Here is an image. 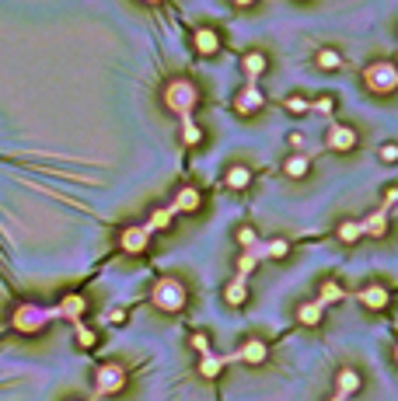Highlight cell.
<instances>
[{"label":"cell","mask_w":398,"mask_h":401,"mask_svg":"<svg viewBox=\"0 0 398 401\" xmlns=\"http://www.w3.org/2000/svg\"><path fill=\"white\" fill-rule=\"evenodd\" d=\"M49 321H60V311H56V304H52V307H42V304H35V300H21V304L14 307V314H11V328L21 331V335H39V331H46Z\"/></svg>","instance_id":"cell-1"},{"label":"cell","mask_w":398,"mask_h":401,"mask_svg":"<svg viewBox=\"0 0 398 401\" xmlns=\"http://www.w3.org/2000/svg\"><path fill=\"white\" fill-rule=\"evenodd\" d=\"M186 300H189L186 282L175 279V276H161V279L150 286V304H154L157 311H164V314H179V311H186Z\"/></svg>","instance_id":"cell-2"},{"label":"cell","mask_w":398,"mask_h":401,"mask_svg":"<svg viewBox=\"0 0 398 401\" xmlns=\"http://www.w3.org/2000/svg\"><path fill=\"white\" fill-rule=\"evenodd\" d=\"M196 105H199V88L192 81L175 77L172 84L164 88V108L172 112V116L186 119V116H192V112H196Z\"/></svg>","instance_id":"cell-3"},{"label":"cell","mask_w":398,"mask_h":401,"mask_svg":"<svg viewBox=\"0 0 398 401\" xmlns=\"http://www.w3.org/2000/svg\"><path fill=\"white\" fill-rule=\"evenodd\" d=\"M364 84L370 94H391L398 88V67L388 63V60H377L364 70Z\"/></svg>","instance_id":"cell-4"},{"label":"cell","mask_w":398,"mask_h":401,"mask_svg":"<svg viewBox=\"0 0 398 401\" xmlns=\"http://www.w3.org/2000/svg\"><path fill=\"white\" fill-rule=\"evenodd\" d=\"M123 387H126V370H123L119 363H101V367L94 370V391H98L101 398L123 394Z\"/></svg>","instance_id":"cell-5"},{"label":"cell","mask_w":398,"mask_h":401,"mask_svg":"<svg viewBox=\"0 0 398 401\" xmlns=\"http://www.w3.org/2000/svg\"><path fill=\"white\" fill-rule=\"evenodd\" d=\"M325 143H328V150H335V154H353L357 143H360V133H357L353 126H346V123H332L328 133H325Z\"/></svg>","instance_id":"cell-6"},{"label":"cell","mask_w":398,"mask_h":401,"mask_svg":"<svg viewBox=\"0 0 398 401\" xmlns=\"http://www.w3.org/2000/svg\"><path fill=\"white\" fill-rule=\"evenodd\" d=\"M150 227L147 223H133V227H126V231L119 234V248L126 251V255H143L147 251V245H150Z\"/></svg>","instance_id":"cell-7"},{"label":"cell","mask_w":398,"mask_h":401,"mask_svg":"<svg viewBox=\"0 0 398 401\" xmlns=\"http://www.w3.org/2000/svg\"><path fill=\"white\" fill-rule=\"evenodd\" d=\"M262 105H266V94L259 91L255 81H248V84L235 94V112H238V116H255Z\"/></svg>","instance_id":"cell-8"},{"label":"cell","mask_w":398,"mask_h":401,"mask_svg":"<svg viewBox=\"0 0 398 401\" xmlns=\"http://www.w3.org/2000/svg\"><path fill=\"white\" fill-rule=\"evenodd\" d=\"M357 300H360L367 311H384L388 300H391V290H388V286H381V282H374V286H364V290L357 294Z\"/></svg>","instance_id":"cell-9"},{"label":"cell","mask_w":398,"mask_h":401,"mask_svg":"<svg viewBox=\"0 0 398 401\" xmlns=\"http://www.w3.org/2000/svg\"><path fill=\"white\" fill-rule=\"evenodd\" d=\"M235 360H241V363H248V367H262V363L269 360V349H266V342H259V338H248L245 346L235 353Z\"/></svg>","instance_id":"cell-10"},{"label":"cell","mask_w":398,"mask_h":401,"mask_svg":"<svg viewBox=\"0 0 398 401\" xmlns=\"http://www.w3.org/2000/svg\"><path fill=\"white\" fill-rule=\"evenodd\" d=\"M199 206H203V192L192 189V185H182L179 196H175V203H172V213H175V216H179V213H196Z\"/></svg>","instance_id":"cell-11"},{"label":"cell","mask_w":398,"mask_h":401,"mask_svg":"<svg viewBox=\"0 0 398 401\" xmlns=\"http://www.w3.org/2000/svg\"><path fill=\"white\" fill-rule=\"evenodd\" d=\"M360 387H364V380H360L357 370L346 367V370H339V373H335V394H339V398H353Z\"/></svg>","instance_id":"cell-12"},{"label":"cell","mask_w":398,"mask_h":401,"mask_svg":"<svg viewBox=\"0 0 398 401\" xmlns=\"http://www.w3.org/2000/svg\"><path fill=\"white\" fill-rule=\"evenodd\" d=\"M56 311H60V321H81V314L88 311V300L81 294H70V297H63L60 304H56Z\"/></svg>","instance_id":"cell-13"},{"label":"cell","mask_w":398,"mask_h":401,"mask_svg":"<svg viewBox=\"0 0 398 401\" xmlns=\"http://www.w3.org/2000/svg\"><path fill=\"white\" fill-rule=\"evenodd\" d=\"M223 300L231 304V307H241L245 300H248V276H235L231 282H227V290H223Z\"/></svg>","instance_id":"cell-14"},{"label":"cell","mask_w":398,"mask_h":401,"mask_svg":"<svg viewBox=\"0 0 398 401\" xmlns=\"http://www.w3.org/2000/svg\"><path fill=\"white\" fill-rule=\"evenodd\" d=\"M227 360H235V356H217V353L206 349V353L199 356V377H203V380H217Z\"/></svg>","instance_id":"cell-15"},{"label":"cell","mask_w":398,"mask_h":401,"mask_svg":"<svg viewBox=\"0 0 398 401\" xmlns=\"http://www.w3.org/2000/svg\"><path fill=\"white\" fill-rule=\"evenodd\" d=\"M192 42H196V52L199 56H217L220 52V35L213 28H196Z\"/></svg>","instance_id":"cell-16"},{"label":"cell","mask_w":398,"mask_h":401,"mask_svg":"<svg viewBox=\"0 0 398 401\" xmlns=\"http://www.w3.org/2000/svg\"><path fill=\"white\" fill-rule=\"evenodd\" d=\"M223 185H227V189H235V192L248 189V185H252V167H245V164H231V167H227V175H223Z\"/></svg>","instance_id":"cell-17"},{"label":"cell","mask_w":398,"mask_h":401,"mask_svg":"<svg viewBox=\"0 0 398 401\" xmlns=\"http://www.w3.org/2000/svg\"><path fill=\"white\" fill-rule=\"evenodd\" d=\"M360 231L370 234V238H384V234H388V209L381 206V209H374L367 220H360Z\"/></svg>","instance_id":"cell-18"},{"label":"cell","mask_w":398,"mask_h":401,"mask_svg":"<svg viewBox=\"0 0 398 401\" xmlns=\"http://www.w3.org/2000/svg\"><path fill=\"white\" fill-rule=\"evenodd\" d=\"M308 171H311V161H308L304 154H294V157H287V161H283V175H287V178H294V182L308 178Z\"/></svg>","instance_id":"cell-19"},{"label":"cell","mask_w":398,"mask_h":401,"mask_svg":"<svg viewBox=\"0 0 398 401\" xmlns=\"http://www.w3.org/2000/svg\"><path fill=\"white\" fill-rule=\"evenodd\" d=\"M266 67H269V60L255 49V52H245V60H241V70H245V77L248 81H259L262 74H266Z\"/></svg>","instance_id":"cell-20"},{"label":"cell","mask_w":398,"mask_h":401,"mask_svg":"<svg viewBox=\"0 0 398 401\" xmlns=\"http://www.w3.org/2000/svg\"><path fill=\"white\" fill-rule=\"evenodd\" d=\"M321 314H325V307L318 304V297H315V300H304V304L297 307V321L308 325V328H318V325H321Z\"/></svg>","instance_id":"cell-21"},{"label":"cell","mask_w":398,"mask_h":401,"mask_svg":"<svg viewBox=\"0 0 398 401\" xmlns=\"http://www.w3.org/2000/svg\"><path fill=\"white\" fill-rule=\"evenodd\" d=\"M343 297H346V294H343V286H339L335 279H325V282H321V290H318V304H321V307H332V304H339Z\"/></svg>","instance_id":"cell-22"},{"label":"cell","mask_w":398,"mask_h":401,"mask_svg":"<svg viewBox=\"0 0 398 401\" xmlns=\"http://www.w3.org/2000/svg\"><path fill=\"white\" fill-rule=\"evenodd\" d=\"M339 241H343V245H357L360 238H364V231H360V220H343V223H339Z\"/></svg>","instance_id":"cell-23"},{"label":"cell","mask_w":398,"mask_h":401,"mask_svg":"<svg viewBox=\"0 0 398 401\" xmlns=\"http://www.w3.org/2000/svg\"><path fill=\"white\" fill-rule=\"evenodd\" d=\"M315 63H318L321 70H339V67H343V52H335V49H318Z\"/></svg>","instance_id":"cell-24"},{"label":"cell","mask_w":398,"mask_h":401,"mask_svg":"<svg viewBox=\"0 0 398 401\" xmlns=\"http://www.w3.org/2000/svg\"><path fill=\"white\" fill-rule=\"evenodd\" d=\"M172 220H175L172 206H164V209H154V213H150L147 227H150V231H168V227H172Z\"/></svg>","instance_id":"cell-25"},{"label":"cell","mask_w":398,"mask_h":401,"mask_svg":"<svg viewBox=\"0 0 398 401\" xmlns=\"http://www.w3.org/2000/svg\"><path fill=\"white\" fill-rule=\"evenodd\" d=\"M262 251H266V258H287V255H290V241H287V238L262 241Z\"/></svg>","instance_id":"cell-26"},{"label":"cell","mask_w":398,"mask_h":401,"mask_svg":"<svg viewBox=\"0 0 398 401\" xmlns=\"http://www.w3.org/2000/svg\"><path fill=\"white\" fill-rule=\"evenodd\" d=\"M182 143H186V147H199V143H203V130L192 123V116L182 119Z\"/></svg>","instance_id":"cell-27"},{"label":"cell","mask_w":398,"mask_h":401,"mask_svg":"<svg viewBox=\"0 0 398 401\" xmlns=\"http://www.w3.org/2000/svg\"><path fill=\"white\" fill-rule=\"evenodd\" d=\"M74 328H77V346H81V349H94V346H98V331H94V328H88V325H81V321H74Z\"/></svg>","instance_id":"cell-28"},{"label":"cell","mask_w":398,"mask_h":401,"mask_svg":"<svg viewBox=\"0 0 398 401\" xmlns=\"http://www.w3.org/2000/svg\"><path fill=\"white\" fill-rule=\"evenodd\" d=\"M283 105H287L290 116H304V112H311V101H308V98H301V94H290Z\"/></svg>","instance_id":"cell-29"},{"label":"cell","mask_w":398,"mask_h":401,"mask_svg":"<svg viewBox=\"0 0 398 401\" xmlns=\"http://www.w3.org/2000/svg\"><path fill=\"white\" fill-rule=\"evenodd\" d=\"M255 265H259V258H255V255H252V251L245 248V251H241V258H238V272H241V276H248V272H252Z\"/></svg>","instance_id":"cell-30"},{"label":"cell","mask_w":398,"mask_h":401,"mask_svg":"<svg viewBox=\"0 0 398 401\" xmlns=\"http://www.w3.org/2000/svg\"><path fill=\"white\" fill-rule=\"evenodd\" d=\"M255 241H259V234L252 231V227H238V245H241V248H252Z\"/></svg>","instance_id":"cell-31"},{"label":"cell","mask_w":398,"mask_h":401,"mask_svg":"<svg viewBox=\"0 0 398 401\" xmlns=\"http://www.w3.org/2000/svg\"><path fill=\"white\" fill-rule=\"evenodd\" d=\"M381 161H384V164H395V161H398V147H395V143H384V147H381Z\"/></svg>","instance_id":"cell-32"},{"label":"cell","mask_w":398,"mask_h":401,"mask_svg":"<svg viewBox=\"0 0 398 401\" xmlns=\"http://www.w3.org/2000/svg\"><path fill=\"white\" fill-rule=\"evenodd\" d=\"M105 321H112V325H123V321H126V311H123V307H112V311H105Z\"/></svg>","instance_id":"cell-33"},{"label":"cell","mask_w":398,"mask_h":401,"mask_svg":"<svg viewBox=\"0 0 398 401\" xmlns=\"http://www.w3.org/2000/svg\"><path fill=\"white\" fill-rule=\"evenodd\" d=\"M332 108H335L332 98H318V101H315V112H321V116H332Z\"/></svg>","instance_id":"cell-34"},{"label":"cell","mask_w":398,"mask_h":401,"mask_svg":"<svg viewBox=\"0 0 398 401\" xmlns=\"http://www.w3.org/2000/svg\"><path fill=\"white\" fill-rule=\"evenodd\" d=\"M192 346H196L199 353H206V349H210V338H206L203 331H196V335H192Z\"/></svg>","instance_id":"cell-35"},{"label":"cell","mask_w":398,"mask_h":401,"mask_svg":"<svg viewBox=\"0 0 398 401\" xmlns=\"http://www.w3.org/2000/svg\"><path fill=\"white\" fill-rule=\"evenodd\" d=\"M395 199H398V189H388V192H384V209L395 206Z\"/></svg>","instance_id":"cell-36"},{"label":"cell","mask_w":398,"mask_h":401,"mask_svg":"<svg viewBox=\"0 0 398 401\" xmlns=\"http://www.w3.org/2000/svg\"><path fill=\"white\" fill-rule=\"evenodd\" d=\"M290 143H294V147L301 150V147H304V136H301V133H290Z\"/></svg>","instance_id":"cell-37"},{"label":"cell","mask_w":398,"mask_h":401,"mask_svg":"<svg viewBox=\"0 0 398 401\" xmlns=\"http://www.w3.org/2000/svg\"><path fill=\"white\" fill-rule=\"evenodd\" d=\"M231 4H235V8H252L255 0H231Z\"/></svg>","instance_id":"cell-38"},{"label":"cell","mask_w":398,"mask_h":401,"mask_svg":"<svg viewBox=\"0 0 398 401\" xmlns=\"http://www.w3.org/2000/svg\"><path fill=\"white\" fill-rule=\"evenodd\" d=\"M143 4H161V0H143Z\"/></svg>","instance_id":"cell-39"}]
</instances>
